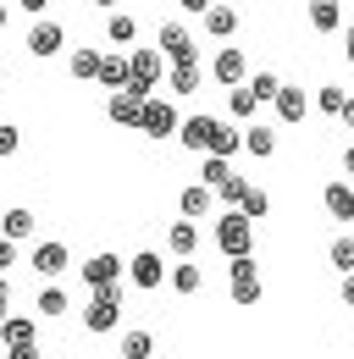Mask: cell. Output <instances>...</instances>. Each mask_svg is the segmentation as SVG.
<instances>
[{
  "label": "cell",
  "mask_w": 354,
  "mask_h": 359,
  "mask_svg": "<svg viewBox=\"0 0 354 359\" xmlns=\"http://www.w3.org/2000/svg\"><path fill=\"white\" fill-rule=\"evenodd\" d=\"M177 128H183L177 105H172V100H161V94H150V100H144V116H138V133H144V138H172Z\"/></svg>",
  "instance_id": "obj_5"
},
{
  "label": "cell",
  "mask_w": 354,
  "mask_h": 359,
  "mask_svg": "<svg viewBox=\"0 0 354 359\" xmlns=\"http://www.w3.org/2000/svg\"><path fill=\"white\" fill-rule=\"evenodd\" d=\"M144 100H150V94L117 89V94H111V100H105V116H111L117 128H133V133H138V116H144Z\"/></svg>",
  "instance_id": "obj_11"
},
{
  "label": "cell",
  "mask_w": 354,
  "mask_h": 359,
  "mask_svg": "<svg viewBox=\"0 0 354 359\" xmlns=\"http://www.w3.org/2000/svg\"><path fill=\"white\" fill-rule=\"evenodd\" d=\"M227 111H232V122H249L261 111V94L249 89V83H238V89H227Z\"/></svg>",
  "instance_id": "obj_25"
},
{
  "label": "cell",
  "mask_w": 354,
  "mask_h": 359,
  "mask_svg": "<svg viewBox=\"0 0 354 359\" xmlns=\"http://www.w3.org/2000/svg\"><path fill=\"white\" fill-rule=\"evenodd\" d=\"M305 11H310V28L315 34H338L343 28V6L338 0H305Z\"/></svg>",
  "instance_id": "obj_18"
},
{
  "label": "cell",
  "mask_w": 354,
  "mask_h": 359,
  "mask_svg": "<svg viewBox=\"0 0 354 359\" xmlns=\"http://www.w3.org/2000/svg\"><path fill=\"white\" fill-rule=\"evenodd\" d=\"M161 78H166V55L150 50V45H133L128 50V89L133 94H155Z\"/></svg>",
  "instance_id": "obj_3"
},
{
  "label": "cell",
  "mask_w": 354,
  "mask_h": 359,
  "mask_svg": "<svg viewBox=\"0 0 354 359\" xmlns=\"http://www.w3.org/2000/svg\"><path fill=\"white\" fill-rule=\"evenodd\" d=\"M343 172H349V177H354V144H349V149H343Z\"/></svg>",
  "instance_id": "obj_46"
},
{
  "label": "cell",
  "mask_w": 354,
  "mask_h": 359,
  "mask_svg": "<svg viewBox=\"0 0 354 359\" xmlns=\"http://www.w3.org/2000/svg\"><path fill=\"white\" fill-rule=\"evenodd\" d=\"M6 359H39V343H22V348H6Z\"/></svg>",
  "instance_id": "obj_39"
},
{
  "label": "cell",
  "mask_w": 354,
  "mask_h": 359,
  "mask_svg": "<svg viewBox=\"0 0 354 359\" xmlns=\"http://www.w3.org/2000/svg\"><path fill=\"white\" fill-rule=\"evenodd\" d=\"M6 22H11V6H6V0H0V34H6Z\"/></svg>",
  "instance_id": "obj_47"
},
{
  "label": "cell",
  "mask_w": 354,
  "mask_h": 359,
  "mask_svg": "<svg viewBox=\"0 0 354 359\" xmlns=\"http://www.w3.org/2000/svg\"><path fill=\"white\" fill-rule=\"evenodd\" d=\"M211 78H216L221 89H238V83H249V55L238 45H221L216 61H211Z\"/></svg>",
  "instance_id": "obj_6"
},
{
  "label": "cell",
  "mask_w": 354,
  "mask_h": 359,
  "mask_svg": "<svg viewBox=\"0 0 354 359\" xmlns=\"http://www.w3.org/2000/svg\"><path fill=\"white\" fill-rule=\"evenodd\" d=\"M177 210H183L188 222H205V216H216V188H211V182H188V188L177 194Z\"/></svg>",
  "instance_id": "obj_9"
},
{
  "label": "cell",
  "mask_w": 354,
  "mask_h": 359,
  "mask_svg": "<svg viewBox=\"0 0 354 359\" xmlns=\"http://www.w3.org/2000/svg\"><path fill=\"white\" fill-rule=\"evenodd\" d=\"M0 78H6V61H0Z\"/></svg>",
  "instance_id": "obj_49"
},
{
  "label": "cell",
  "mask_w": 354,
  "mask_h": 359,
  "mask_svg": "<svg viewBox=\"0 0 354 359\" xmlns=\"http://www.w3.org/2000/svg\"><path fill=\"white\" fill-rule=\"evenodd\" d=\"M11 315V287H6V276H0V320Z\"/></svg>",
  "instance_id": "obj_42"
},
{
  "label": "cell",
  "mask_w": 354,
  "mask_h": 359,
  "mask_svg": "<svg viewBox=\"0 0 354 359\" xmlns=\"http://www.w3.org/2000/svg\"><path fill=\"white\" fill-rule=\"evenodd\" d=\"M100 83L117 94V89H128V55H105V67H100Z\"/></svg>",
  "instance_id": "obj_29"
},
{
  "label": "cell",
  "mask_w": 354,
  "mask_h": 359,
  "mask_svg": "<svg viewBox=\"0 0 354 359\" xmlns=\"http://www.w3.org/2000/svg\"><path fill=\"white\" fill-rule=\"evenodd\" d=\"M67 266H72V249H67L61 238H44V243H34V271H39V276H61Z\"/></svg>",
  "instance_id": "obj_13"
},
{
  "label": "cell",
  "mask_w": 354,
  "mask_h": 359,
  "mask_svg": "<svg viewBox=\"0 0 354 359\" xmlns=\"http://www.w3.org/2000/svg\"><path fill=\"white\" fill-rule=\"evenodd\" d=\"M199 83H205V67H199V61H183V67H172V78H166L172 100H183V94H199Z\"/></svg>",
  "instance_id": "obj_20"
},
{
  "label": "cell",
  "mask_w": 354,
  "mask_h": 359,
  "mask_svg": "<svg viewBox=\"0 0 354 359\" xmlns=\"http://www.w3.org/2000/svg\"><path fill=\"white\" fill-rule=\"evenodd\" d=\"M216 122H221V116H183V128H177L183 149H194V155H211V144H216Z\"/></svg>",
  "instance_id": "obj_10"
},
{
  "label": "cell",
  "mask_w": 354,
  "mask_h": 359,
  "mask_svg": "<svg viewBox=\"0 0 354 359\" xmlns=\"http://www.w3.org/2000/svg\"><path fill=\"white\" fill-rule=\"evenodd\" d=\"M216 249L227 255V260H238V255H255V222H249L238 205L216 216Z\"/></svg>",
  "instance_id": "obj_2"
},
{
  "label": "cell",
  "mask_w": 354,
  "mask_h": 359,
  "mask_svg": "<svg viewBox=\"0 0 354 359\" xmlns=\"http://www.w3.org/2000/svg\"><path fill=\"white\" fill-rule=\"evenodd\" d=\"M271 105H277V116H282V122H288V128H294V122H305V111H310V100H305V89H294V83H282V94H277V100H271Z\"/></svg>",
  "instance_id": "obj_21"
},
{
  "label": "cell",
  "mask_w": 354,
  "mask_h": 359,
  "mask_svg": "<svg viewBox=\"0 0 354 359\" xmlns=\"http://www.w3.org/2000/svg\"><path fill=\"white\" fill-rule=\"evenodd\" d=\"M315 105H321L327 116H343V105H349V94H343V83H321V89H315Z\"/></svg>",
  "instance_id": "obj_31"
},
{
  "label": "cell",
  "mask_w": 354,
  "mask_h": 359,
  "mask_svg": "<svg viewBox=\"0 0 354 359\" xmlns=\"http://www.w3.org/2000/svg\"><path fill=\"white\" fill-rule=\"evenodd\" d=\"M34 310H39L44 320H55V315H67V293H61V287H44V293H39V304H34Z\"/></svg>",
  "instance_id": "obj_34"
},
{
  "label": "cell",
  "mask_w": 354,
  "mask_h": 359,
  "mask_svg": "<svg viewBox=\"0 0 354 359\" xmlns=\"http://www.w3.org/2000/svg\"><path fill=\"white\" fill-rule=\"evenodd\" d=\"M88 6H100V11H117V6H122V0H88Z\"/></svg>",
  "instance_id": "obj_48"
},
{
  "label": "cell",
  "mask_w": 354,
  "mask_h": 359,
  "mask_svg": "<svg viewBox=\"0 0 354 359\" xmlns=\"http://www.w3.org/2000/svg\"><path fill=\"white\" fill-rule=\"evenodd\" d=\"M0 343H6V348L39 343V320H34V315H6V320H0Z\"/></svg>",
  "instance_id": "obj_14"
},
{
  "label": "cell",
  "mask_w": 354,
  "mask_h": 359,
  "mask_svg": "<svg viewBox=\"0 0 354 359\" xmlns=\"http://www.w3.org/2000/svg\"><path fill=\"white\" fill-rule=\"evenodd\" d=\"M105 39L122 45V50H133V39H138V17H133V11H111V17H105Z\"/></svg>",
  "instance_id": "obj_24"
},
{
  "label": "cell",
  "mask_w": 354,
  "mask_h": 359,
  "mask_svg": "<svg viewBox=\"0 0 354 359\" xmlns=\"http://www.w3.org/2000/svg\"><path fill=\"white\" fill-rule=\"evenodd\" d=\"M343 310L354 315V271H349V276H343Z\"/></svg>",
  "instance_id": "obj_41"
},
{
  "label": "cell",
  "mask_w": 354,
  "mask_h": 359,
  "mask_svg": "<svg viewBox=\"0 0 354 359\" xmlns=\"http://www.w3.org/2000/svg\"><path fill=\"white\" fill-rule=\"evenodd\" d=\"M199 182H211V188H216L221 205H238V199H244V188H249V177H244V172H232V161H227V155H205Z\"/></svg>",
  "instance_id": "obj_4"
},
{
  "label": "cell",
  "mask_w": 354,
  "mask_h": 359,
  "mask_svg": "<svg viewBox=\"0 0 354 359\" xmlns=\"http://www.w3.org/2000/svg\"><path fill=\"white\" fill-rule=\"evenodd\" d=\"M128 282H133V287H144V293H155V287L166 282V260H161L155 249L133 255V260H128Z\"/></svg>",
  "instance_id": "obj_8"
},
{
  "label": "cell",
  "mask_w": 354,
  "mask_h": 359,
  "mask_svg": "<svg viewBox=\"0 0 354 359\" xmlns=\"http://www.w3.org/2000/svg\"><path fill=\"white\" fill-rule=\"evenodd\" d=\"M100 67H105V55H100V50H94V45H78V50H72V55H67V72H72L78 83H88V78L100 83Z\"/></svg>",
  "instance_id": "obj_16"
},
{
  "label": "cell",
  "mask_w": 354,
  "mask_h": 359,
  "mask_svg": "<svg viewBox=\"0 0 354 359\" xmlns=\"http://www.w3.org/2000/svg\"><path fill=\"white\" fill-rule=\"evenodd\" d=\"M321 205H327V216H332V222H354V188H349V182H327Z\"/></svg>",
  "instance_id": "obj_19"
},
{
  "label": "cell",
  "mask_w": 354,
  "mask_h": 359,
  "mask_svg": "<svg viewBox=\"0 0 354 359\" xmlns=\"http://www.w3.org/2000/svg\"><path fill=\"white\" fill-rule=\"evenodd\" d=\"M22 45H28V55H34V61H50V55H61L67 34H61V22H34Z\"/></svg>",
  "instance_id": "obj_12"
},
{
  "label": "cell",
  "mask_w": 354,
  "mask_h": 359,
  "mask_svg": "<svg viewBox=\"0 0 354 359\" xmlns=\"http://www.w3.org/2000/svg\"><path fill=\"white\" fill-rule=\"evenodd\" d=\"M177 6H183V11H194V17H205V11L216 6V0H177Z\"/></svg>",
  "instance_id": "obj_40"
},
{
  "label": "cell",
  "mask_w": 354,
  "mask_h": 359,
  "mask_svg": "<svg viewBox=\"0 0 354 359\" xmlns=\"http://www.w3.org/2000/svg\"><path fill=\"white\" fill-rule=\"evenodd\" d=\"M122 304H128V287H122V282L94 287V299L84 304V326L88 332H117V326H122Z\"/></svg>",
  "instance_id": "obj_1"
},
{
  "label": "cell",
  "mask_w": 354,
  "mask_h": 359,
  "mask_svg": "<svg viewBox=\"0 0 354 359\" xmlns=\"http://www.w3.org/2000/svg\"><path fill=\"white\" fill-rule=\"evenodd\" d=\"M0 232L22 243V238H34V232H39V216H34V210H22V205H11V210L0 216Z\"/></svg>",
  "instance_id": "obj_23"
},
{
  "label": "cell",
  "mask_w": 354,
  "mask_h": 359,
  "mask_svg": "<svg viewBox=\"0 0 354 359\" xmlns=\"http://www.w3.org/2000/svg\"><path fill=\"white\" fill-rule=\"evenodd\" d=\"M261 293H266V282H261V276H238V282H232V304H238V310L261 304Z\"/></svg>",
  "instance_id": "obj_30"
},
{
  "label": "cell",
  "mask_w": 354,
  "mask_h": 359,
  "mask_svg": "<svg viewBox=\"0 0 354 359\" xmlns=\"http://www.w3.org/2000/svg\"><path fill=\"white\" fill-rule=\"evenodd\" d=\"M11 260H17V238H6V232H0V271L11 266Z\"/></svg>",
  "instance_id": "obj_38"
},
{
  "label": "cell",
  "mask_w": 354,
  "mask_h": 359,
  "mask_svg": "<svg viewBox=\"0 0 354 359\" xmlns=\"http://www.w3.org/2000/svg\"><path fill=\"white\" fill-rule=\"evenodd\" d=\"M238 210H244L249 222H266V216H271V194L249 182V188H244V199H238Z\"/></svg>",
  "instance_id": "obj_28"
},
{
  "label": "cell",
  "mask_w": 354,
  "mask_h": 359,
  "mask_svg": "<svg viewBox=\"0 0 354 359\" xmlns=\"http://www.w3.org/2000/svg\"><path fill=\"white\" fill-rule=\"evenodd\" d=\"M172 287L183 293V299H194V293L205 287V271L194 266V260H177V266H172Z\"/></svg>",
  "instance_id": "obj_26"
},
{
  "label": "cell",
  "mask_w": 354,
  "mask_h": 359,
  "mask_svg": "<svg viewBox=\"0 0 354 359\" xmlns=\"http://www.w3.org/2000/svg\"><path fill=\"white\" fill-rule=\"evenodd\" d=\"M338 122H343V128L354 133V94H349V105H343V116H338Z\"/></svg>",
  "instance_id": "obj_44"
},
{
  "label": "cell",
  "mask_w": 354,
  "mask_h": 359,
  "mask_svg": "<svg viewBox=\"0 0 354 359\" xmlns=\"http://www.w3.org/2000/svg\"><path fill=\"white\" fill-rule=\"evenodd\" d=\"M17 144H22V133H17L11 122H0V161H6V155H17Z\"/></svg>",
  "instance_id": "obj_37"
},
{
  "label": "cell",
  "mask_w": 354,
  "mask_h": 359,
  "mask_svg": "<svg viewBox=\"0 0 354 359\" xmlns=\"http://www.w3.org/2000/svg\"><path fill=\"white\" fill-rule=\"evenodd\" d=\"M227 276L238 282V276H261V260L255 255H238V260H227Z\"/></svg>",
  "instance_id": "obj_36"
},
{
  "label": "cell",
  "mask_w": 354,
  "mask_h": 359,
  "mask_svg": "<svg viewBox=\"0 0 354 359\" xmlns=\"http://www.w3.org/2000/svg\"><path fill=\"white\" fill-rule=\"evenodd\" d=\"M244 149H249L255 161H266V155L277 149V128H266V122H255V128H244Z\"/></svg>",
  "instance_id": "obj_27"
},
{
  "label": "cell",
  "mask_w": 354,
  "mask_h": 359,
  "mask_svg": "<svg viewBox=\"0 0 354 359\" xmlns=\"http://www.w3.org/2000/svg\"><path fill=\"white\" fill-rule=\"evenodd\" d=\"M155 354V337H150V332H138V326H133L128 337H122V359H150Z\"/></svg>",
  "instance_id": "obj_32"
},
{
  "label": "cell",
  "mask_w": 354,
  "mask_h": 359,
  "mask_svg": "<svg viewBox=\"0 0 354 359\" xmlns=\"http://www.w3.org/2000/svg\"><path fill=\"white\" fill-rule=\"evenodd\" d=\"M111 282H122V260H117V255L84 260V287H111Z\"/></svg>",
  "instance_id": "obj_15"
},
{
  "label": "cell",
  "mask_w": 354,
  "mask_h": 359,
  "mask_svg": "<svg viewBox=\"0 0 354 359\" xmlns=\"http://www.w3.org/2000/svg\"><path fill=\"white\" fill-rule=\"evenodd\" d=\"M343 55H349V67H354V22H349V34H343Z\"/></svg>",
  "instance_id": "obj_45"
},
{
  "label": "cell",
  "mask_w": 354,
  "mask_h": 359,
  "mask_svg": "<svg viewBox=\"0 0 354 359\" xmlns=\"http://www.w3.org/2000/svg\"><path fill=\"white\" fill-rule=\"evenodd\" d=\"M327 260H332V271H343V276H349V271H354V232H349V238H332Z\"/></svg>",
  "instance_id": "obj_33"
},
{
  "label": "cell",
  "mask_w": 354,
  "mask_h": 359,
  "mask_svg": "<svg viewBox=\"0 0 354 359\" xmlns=\"http://www.w3.org/2000/svg\"><path fill=\"white\" fill-rule=\"evenodd\" d=\"M17 6H22V11H34V17H44V11H50V0H17Z\"/></svg>",
  "instance_id": "obj_43"
},
{
  "label": "cell",
  "mask_w": 354,
  "mask_h": 359,
  "mask_svg": "<svg viewBox=\"0 0 354 359\" xmlns=\"http://www.w3.org/2000/svg\"><path fill=\"white\" fill-rule=\"evenodd\" d=\"M155 50H161L172 67H183V61H199V45H194V34H188V28H177V22H166V28L155 34Z\"/></svg>",
  "instance_id": "obj_7"
},
{
  "label": "cell",
  "mask_w": 354,
  "mask_h": 359,
  "mask_svg": "<svg viewBox=\"0 0 354 359\" xmlns=\"http://www.w3.org/2000/svg\"><path fill=\"white\" fill-rule=\"evenodd\" d=\"M249 89L261 94V105H266V100H277V94H282V78H277V72H249Z\"/></svg>",
  "instance_id": "obj_35"
},
{
  "label": "cell",
  "mask_w": 354,
  "mask_h": 359,
  "mask_svg": "<svg viewBox=\"0 0 354 359\" xmlns=\"http://www.w3.org/2000/svg\"><path fill=\"white\" fill-rule=\"evenodd\" d=\"M166 249H172L177 260H194V249H199V226L188 222V216L172 222V226H166Z\"/></svg>",
  "instance_id": "obj_17"
},
{
  "label": "cell",
  "mask_w": 354,
  "mask_h": 359,
  "mask_svg": "<svg viewBox=\"0 0 354 359\" xmlns=\"http://www.w3.org/2000/svg\"><path fill=\"white\" fill-rule=\"evenodd\" d=\"M205 34H211V39H232V34H238V11H232L227 0H216V6L205 11Z\"/></svg>",
  "instance_id": "obj_22"
}]
</instances>
